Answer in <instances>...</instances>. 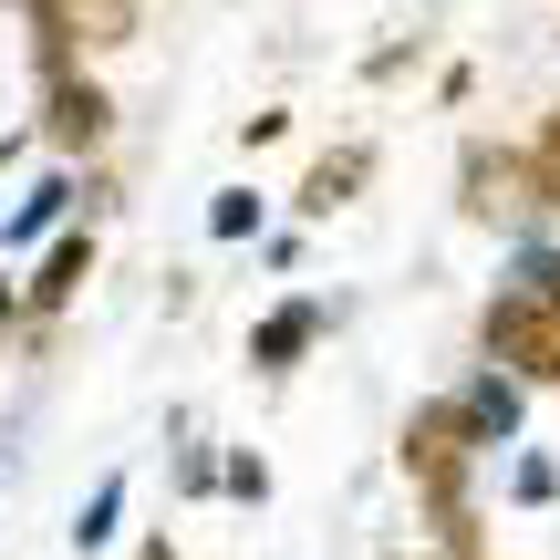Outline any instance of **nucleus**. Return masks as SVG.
<instances>
[{"label":"nucleus","instance_id":"f257e3e1","mask_svg":"<svg viewBox=\"0 0 560 560\" xmlns=\"http://www.w3.org/2000/svg\"><path fill=\"white\" fill-rule=\"evenodd\" d=\"M488 363H509L520 384H560V301L540 291L488 301Z\"/></svg>","mask_w":560,"mask_h":560},{"label":"nucleus","instance_id":"f03ea898","mask_svg":"<svg viewBox=\"0 0 560 560\" xmlns=\"http://www.w3.org/2000/svg\"><path fill=\"white\" fill-rule=\"evenodd\" d=\"M457 416H467V436H478V446H499L509 425H520V384H509L499 363H488V374H478V384L457 395Z\"/></svg>","mask_w":560,"mask_h":560},{"label":"nucleus","instance_id":"7ed1b4c3","mask_svg":"<svg viewBox=\"0 0 560 560\" xmlns=\"http://www.w3.org/2000/svg\"><path fill=\"white\" fill-rule=\"evenodd\" d=\"M312 332H322V301H291V312H270V322H260V342H249V353H260V374H291V353H301Z\"/></svg>","mask_w":560,"mask_h":560},{"label":"nucleus","instance_id":"20e7f679","mask_svg":"<svg viewBox=\"0 0 560 560\" xmlns=\"http://www.w3.org/2000/svg\"><path fill=\"white\" fill-rule=\"evenodd\" d=\"M52 136L62 145H104V94H94V83H62V94H52Z\"/></svg>","mask_w":560,"mask_h":560},{"label":"nucleus","instance_id":"39448f33","mask_svg":"<svg viewBox=\"0 0 560 560\" xmlns=\"http://www.w3.org/2000/svg\"><path fill=\"white\" fill-rule=\"evenodd\" d=\"M62 21H73L83 42H125L136 32V0H62Z\"/></svg>","mask_w":560,"mask_h":560},{"label":"nucleus","instance_id":"423d86ee","mask_svg":"<svg viewBox=\"0 0 560 560\" xmlns=\"http://www.w3.org/2000/svg\"><path fill=\"white\" fill-rule=\"evenodd\" d=\"M353 177H363V156H322V166H312V187H301V208H312V219H332V208L353 198Z\"/></svg>","mask_w":560,"mask_h":560},{"label":"nucleus","instance_id":"0eeeda50","mask_svg":"<svg viewBox=\"0 0 560 560\" xmlns=\"http://www.w3.org/2000/svg\"><path fill=\"white\" fill-rule=\"evenodd\" d=\"M115 520H125V478H104L94 499H83V520H73V550H104V540H115Z\"/></svg>","mask_w":560,"mask_h":560},{"label":"nucleus","instance_id":"6e6552de","mask_svg":"<svg viewBox=\"0 0 560 560\" xmlns=\"http://www.w3.org/2000/svg\"><path fill=\"white\" fill-rule=\"evenodd\" d=\"M208 229H219V240H249V229H260V198H249V187H229V198L208 208Z\"/></svg>","mask_w":560,"mask_h":560}]
</instances>
